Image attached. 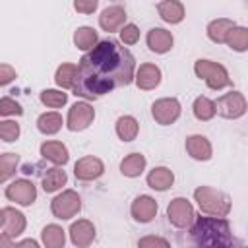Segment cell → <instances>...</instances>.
Here are the masks:
<instances>
[{
    "mask_svg": "<svg viewBox=\"0 0 248 248\" xmlns=\"http://www.w3.org/2000/svg\"><path fill=\"white\" fill-rule=\"evenodd\" d=\"M134 54L118 41L105 39L81 56L74 93L83 99H97L112 89L130 85L134 81Z\"/></svg>",
    "mask_w": 248,
    "mask_h": 248,
    "instance_id": "cell-1",
    "label": "cell"
},
{
    "mask_svg": "<svg viewBox=\"0 0 248 248\" xmlns=\"http://www.w3.org/2000/svg\"><path fill=\"white\" fill-rule=\"evenodd\" d=\"M188 229L190 248H244L223 217H196Z\"/></svg>",
    "mask_w": 248,
    "mask_h": 248,
    "instance_id": "cell-2",
    "label": "cell"
},
{
    "mask_svg": "<svg viewBox=\"0 0 248 248\" xmlns=\"http://www.w3.org/2000/svg\"><path fill=\"white\" fill-rule=\"evenodd\" d=\"M194 200L200 207L202 213L209 215V217H227L232 209L231 198L211 186H198L194 190Z\"/></svg>",
    "mask_w": 248,
    "mask_h": 248,
    "instance_id": "cell-3",
    "label": "cell"
},
{
    "mask_svg": "<svg viewBox=\"0 0 248 248\" xmlns=\"http://www.w3.org/2000/svg\"><path fill=\"white\" fill-rule=\"evenodd\" d=\"M194 74L200 79H203L207 83V87L213 89V91H219V89H225V87L232 85L227 68L219 62L207 60V58H200V60L194 62Z\"/></svg>",
    "mask_w": 248,
    "mask_h": 248,
    "instance_id": "cell-4",
    "label": "cell"
},
{
    "mask_svg": "<svg viewBox=\"0 0 248 248\" xmlns=\"http://www.w3.org/2000/svg\"><path fill=\"white\" fill-rule=\"evenodd\" d=\"M81 209V198L76 190H62L58 196L52 198L50 202V211L56 219L68 221L72 217H76Z\"/></svg>",
    "mask_w": 248,
    "mask_h": 248,
    "instance_id": "cell-5",
    "label": "cell"
},
{
    "mask_svg": "<svg viewBox=\"0 0 248 248\" xmlns=\"http://www.w3.org/2000/svg\"><path fill=\"white\" fill-rule=\"evenodd\" d=\"M244 112H246V99L240 91H229L215 101V114L227 120H236L244 116Z\"/></svg>",
    "mask_w": 248,
    "mask_h": 248,
    "instance_id": "cell-6",
    "label": "cell"
},
{
    "mask_svg": "<svg viewBox=\"0 0 248 248\" xmlns=\"http://www.w3.org/2000/svg\"><path fill=\"white\" fill-rule=\"evenodd\" d=\"M167 217L170 221L172 227L176 229H188L194 219H196V213H194V205L186 200V198H174L170 200V203L167 205Z\"/></svg>",
    "mask_w": 248,
    "mask_h": 248,
    "instance_id": "cell-7",
    "label": "cell"
},
{
    "mask_svg": "<svg viewBox=\"0 0 248 248\" xmlns=\"http://www.w3.org/2000/svg\"><path fill=\"white\" fill-rule=\"evenodd\" d=\"M180 112H182V107H180V101L176 97H163L151 105V116L161 126L174 124L178 120Z\"/></svg>",
    "mask_w": 248,
    "mask_h": 248,
    "instance_id": "cell-8",
    "label": "cell"
},
{
    "mask_svg": "<svg viewBox=\"0 0 248 248\" xmlns=\"http://www.w3.org/2000/svg\"><path fill=\"white\" fill-rule=\"evenodd\" d=\"M93 120H95V108L85 101H78L68 110L66 128L70 132H81V130L89 128L93 124Z\"/></svg>",
    "mask_w": 248,
    "mask_h": 248,
    "instance_id": "cell-9",
    "label": "cell"
},
{
    "mask_svg": "<svg viewBox=\"0 0 248 248\" xmlns=\"http://www.w3.org/2000/svg\"><path fill=\"white\" fill-rule=\"evenodd\" d=\"M6 198L17 205H31L37 200V186L27 178H17L6 188Z\"/></svg>",
    "mask_w": 248,
    "mask_h": 248,
    "instance_id": "cell-10",
    "label": "cell"
},
{
    "mask_svg": "<svg viewBox=\"0 0 248 248\" xmlns=\"http://www.w3.org/2000/svg\"><path fill=\"white\" fill-rule=\"evenodd\" d=\"M103 172H105V163L95 155H85V157L78 159L74 165V176L79 182L97 180L99 176H103Z\"/></svg>",
    "mask_w": 248,
    "mask_h": 248,
    "instance_id": "cell-11",
    "label": "cell"
},
{
    "mask_svg": "<svg viewBox=\"0 0 248 248\" xmlns=\"http://www.w3.org/2000/svg\"><path fill=\"white\" fill-rule=\"evenodd\" d=\"M68 234L76 248H87L95 240V225L89 219H78L70 225Z\"/></svg>",
    "mask_w": 248,
    "mask_h": 248,
    "instance_id": "cell-12",
    "label": "cell"
},
{
    "mask_svg": "<svg viewBox=\"0 0 248 248\" xmlns=\"http://www.w3.org/2000/svg\"><path fill=\"white\" fill-rule=\"evenodd\" d=\"M157 211H159V205H157L155 198H151L147 194L138 196L132 202V205H130V213H132L134 221H138V223H149V221H153L155 215H157Z\"/></svg>",
    "mask_w": 248,
    "mask_h": 248,
    "instance_id": "cell-13",
    "label": "cell"
},
{
    "mask_svg": "<svg viewBox=\"0 0 248 248\" xmlns=\"http://www.w3.org/2000/svg\"><path fill=\"white\" fill-rule=\"evenodd\" d=\"M99 25L103 31L107 33H114V31H120L124 25H126V10L120 6V4H112V6H107L101 16H99Z\"/></svg>",
    "mask_w": 248,
    "mask_h": 248,
    "instance_id": "cell-14",
    "label": "cell"
},
{
    "mask_svg": "<svg viewBox=\"0 0 248 248\" xmlns=\"http://www.w3.org/2000/svg\"><path fill=\"white\" fill-rule=\"evenodd\" d=\"M161 78H163L161 68L155 66V64H151V62L141 64V66L136 70V74H134V81H136L138 89H143V91L155 89V87L161 83Z\"/></svg>",
    "mask_w": 248,
    "mask_h": 248,
    "instance_id": "cell-15",
    "label": "cell"
},
{
    "mask_svg": "<svg viewBox=\"0 0 248 248\" xmlns=\"http://www.w3.org/2000/svg\"><path fill=\"white\" fill-rule=\"evenodd\" d=\"M145 43H147V46H149L151 52H155V54H165V52H169V50L172 48L174 37H172L170 31H167V29H163V27H151V29L147 31Z\"/></svg>",
    "mask_w": 248,
    "mask_h": 248,
    "instance_id": "cell-16",
    "label": "cell"
},
{
    "mask_svg": "<svg viewBox=\"0 0 248 248\" xmlns=\"http://www.w3.org/2000/svg\"><path fill=\"white\" fill-rule=\"evenodd\" d=\"M184 147H186V153L196 159V161H209L211 155H213V147H211V141L202 136V134H192L186 138L184 141Z\"/></svg>",
    "mask_w": 248,
    "mask_h": 248,
    "instance_id": "cell-17",
    "label": "cell"
},
{
    "mask_svg": "<svg viewBox=\"0 0 248 248\" xmlns=\"http://www.w3.org/2000/svg\"><path fill=\"white\" fill-rule=\"evenodd\" d=\"M41 157L45 161H50L56 167H64L70 161V151L62 141L56 140H48L41 143Z\"/></svg>",
    "mask_w": 248,
    "mask_h": 248,
    "instance_id": "cell-18",
    "label": "cell"
},
{
    "mask_svg": "<svg viewBox=\"0 0 248 248\" xmlns=\"http://www.w3.org/2000/svg\"><path fill=\"white\" fill-rule=\"evenodd\" d=\"M145 182H147V186L151 190L165 192V190H169L174 184V172L169 167H155V169H151L147 172Z\"/></svg>",
    "mask_w": 248,
    "mask_h": 248,
    "instance_id": "cell-19",
    "label": "cell"
},
{
    "mask_svg": "<svg viewBox=\"0 0 248 248\" xmlns=\"http://www.w3.org/2000/svg\"><path fill=\"white\" fill-rule=\"evenodd\" d=\"M25 227H27V219L19 209H16L12 205L4 207V231L8 236L14 238V236L23 234Z\"/></svg>",
    "mask_w": 248,
    "mask_h": 248,
    "instance_id": "cell-20",
    "label": "cell"
},
{
    "mask_svg": "<svg viewBox=\"0 0 248 248\" xmlns=\"http://www.w3.org/2000/svg\"><path fill=\"white\" fill-rule=\"evenodd\" d=\"M157 12L161 16V19L165 23H170V25H176L184 19V4L178 2V0H163L157 4Z\"/></svg>",
    "mask_w": 248,
    "mask_h": 248,
    "instance_id": "cell-21",
    "label": "cell"
},
{
    "mask_svg": "<svg viewBox=\"0 0 248 248\" xmlns=\"http://www.w3.org/2000/svg\"><path fill=\"white\" fill-rule=\"evenodd\" d=\"M145 167H147V159L141 153H130L120 161V172L128 178L140 176L145 170Z\"/></svg>",
    "mask_w": 248,
    "mask_h": 248,
    "instance_id": "cell-22",
    "label": "cell"
},
{
    "mask_svg": "<svg viewBox=\"0 0 248 248\" xmlns=\"http://www.w3.org/2000/svg\"><path fill=\"white\" fill-rule=\"evenodd\" d=\"M41 240H43L45 248H64V244H66V231L60 225L50 223V225L43 227Z\"/></svg>",
    "mask_w": 248,
    "mask_h": 248,
    "instance_id": "cell-23",
    "label": "cell"
},
{
    "mask_svg": "<svg viewBox=\"0 0 248 248\" xmlns=\"http://www.w3.org/2000/svg\"><path fill=\"white\" fill-rule=\"evenodd\" d=\"M62 124H64V120H62V116H60V112H56V110L43 112V114L37 118V128H39V132L45 134V136H54V134H58V132L62 130Z\"/></svg>",
    "mask_w": 248,
    "mask_h": 248,
    "instance_id": "cell-24",
    "label": "cell"
},
{
    "mask_svg": "<svg viewBox=\"0 0 248 248\" xmlns=\"http://www.w3.org/2000/svg\"><path fill=\"white\" fill-rule=\"evenodd\" d=\"M114 130L122 141H132V140H136V136L140 132V122L132 114H124V116H118Z\"/></svg>",
    "mask_w": 248,
    "mask_h": 248,
    "instance_id": "cell-25",
    "label": "cell"
},
{
    "mask_svg": "<svg viewBox=\"0 0 248 248\" xmlns=\"http://www.w3.org/2000/svg\"><path fill=\"white\" fill-rule=\"evenodd\" d=\"M234 25H236V23H234L232 19H229V17H217V19L209 21V23H207V37H209V41H213V43H217V45L225 43L227 33H229Z\"/></svg>",
    "mask_w": 248,
    "mask_h": 248,
    "instance_id": "cell-26",
    "label": "cell"
},
{
    "mask_svg": "<svg viewBox=\"0 0 248 248\" xmlns=\"http://www.w3.org/2000/svg\"><path fill=\"white\" fill-rule=\"evenodd\" d=\"M66 182H68L66 170H62L60 167H52V169H48V170L45 172L41 184H43V190H45L46 194H52V192L62 190V186H66Z\"/></svg>",
    "mask_w": 248,
    "mask_h": 248,
    "instance_id": "cell-27",
    "label": "cell"
},
{
    "mask_svg": "<svg viewBox=\"0 0 248 248\" xmlns=\"http://www.w3.org/2000/svg\"><path fill=\"white\" fill-rule=\"evenodd\" d=\"M97 43H99V35H97V31L93 27L81 25V27L76 29V33H74V45H76V48L89 52L93 46H97Z\"/></svg>",
    "mask_w": 248,
    "mask_h": 248,
    "instance_id": "cell-28",
    "label": "cell"
},
{
    "mask_svg": "<svg viewBox=\"0 0 248 248\" xmlns=\"http://www.w3.org/2000/svg\"><path fill=\"white\" fill-rule=\"evenodd\" d=\"M76 76H78V66L76 64H70V62H64L56 68V74H54V83L62 89H74V83H76Z\"/></svg>",
    "mask_w": 248,
    "mask_h": 248,
    "instance_id": "cell-29",
    "label": "cell"
},
{
    "mask_svg": "<svg viewBox=\"0 0 248 248\" xmlns=\"http://www.w3.org/2000/svg\"><path fill=\"white\" fill-rule=\"evenodd\" d=\"M225 45L236 52H244L248 48V29L242 25H234L227 37H225Z\"/></svg>",
    "mask_w": 248,
    "mask_h": 248,
    "instance_id": "cell-30",
    "label": "cell"
},
{
    "mask_svg": "<svg viewBox=\"0 0 248 248\" xmlns=\"http://www.w3.org/2000/svg\"><path fill=\"white\" fill-rule=\"evenodd\" d=\"M192 112H194V116L198 120L207 122V120H211L215 116V101L205 97V95H200V97H196V101L192 105Z\"/></svg>",
    "mask_w": 248,
    "mask_h": 248,
    "instance_id": "cell-31",
    "label": "cell"
},
{
    "mask_svg": "<svg viewBox=\"0 0 248 248\" xmlns=\"http://www.w3.org/2000/svg\"><path fill=\"white\" fill-rule=\"evenodd\" d=\"M17 165H19V155L17 153H2L0 155V182H6L10 180L16 170H17Z\"/></svg>",
    "mask_w": 248,
    "mask_h": 248,
    "instance_id": "cell-32",
    "label": "cell"
},
{
    "mask_svg": "<svg viewBox=\"0 0 248 248\" xmlns=\"http://www.w3.org/2000/svg\"><path fill=\"white\" fill-rule=\"evenodd\" d=\"M39 99L48 108H60V107H64L68 103V93H64L60 89H43Z\"/></svg>",
    "mask_w": 248,
    "mask_h": 248,
    "instance_id": "cell-33",
    "label": "cell"
},
{
    "mask_svg": "<svg viewBox=\"0 0 248 248\" xmlns=\"http://www.w3.org/2000/svg\"><path fill=\"white\" fill-rule=\"evenodd\" d=\"M21 134V128L16 120H0V140L14 143Z\"/></svg>",
    "mask_w": 248,
    "mask_h": 248,
    "instance_id": "cell-34",
    "label": "cell"
},
{
    "mask_svg": "<svg viewBox=\"0 0 248 248\" xmlns=\"http://www.w3.org/2000/svg\"><path fill=\"white\" fill-rule=\"evenodd\" d=\"M21 114H23V108L16 99L12 97L0 99V116H21Z\"/></svg>",
    "mask_w": 248,
    "mask_h": 248,
    "instance_id": "cell-35",
    "label": "cell"
},
{
    "mask_svg": "<svg viewBox=\"0 0 248 248\" xmlns=\"http://www.w3.org/2000/svg\"><path fill=\"white\" fill-rule=\"evenodd\" d=\"M138 248H170V242L157 234H145L138 240Z\"/></svg>",
    "mask_w": 248,
    "mask_h": 248,
    "instance_id": "cell-36",
    "label": "cell"
},
{
    "mask_svg": "<svg viewBox=\"0 0 248 248\" xmlns=\"http://www.w3.org/2000/svg\"><path fill=\"white\" fill-rule=\"evenodd\" d=\"M118 33H120L122 45H136V43L140 41V29H138V25H134V23H126Z\"/></svg>",
    "mask_w": 248,
    "mask_h": 248,
    "instance_id": "cell-37",
    "label": "cell"
},
{
    "mask_svg": "<svg viewBox=\"0 0 248 248\" xmlns=\"http://www.w3.org/2000/svg\"><path fill=\"white\" fill-rule=\"evenodd\" d=\"M16 68L14 66H10V64H0V87H4V85H8V83H12L14 79H16Z\"/></svg>",
    "mask_w": 248,
    "mask_h": 248,
    "instance_id": "cell-38",
    "label": "cell"
},
{
    "mask_svg": "<svg viewBox=\"0 0 248 248\" xmlns=\"http://www.w3.org/2000/svg\"><path fill=\"white\" fill-rule=\"evenodd\" d=\"M99 2L97 0H76L74 2V10L79 14H93L97 10Z\"/></svg>",
    "mask_w": 248,
    "mask_h": 248,
    "instance_id": "cell-39",
    "label": "cell"
},
{
    "mask_svg": "<svg viewBox=\"0 0 248 248\" xmlns=\"http://www.w3.org/2000/svg\"><path fill=\"white\" fill-rule=\"evenodd\" d=\"M16 248H41V246H39V242L33 240V238H23V240H19V242L16 244Z\"/></svg>",
    "mask_w": 248,
    "mask_h": 248,
    "instance_id": "cell-40",
    "label": "cell"
},
{
    "mask_svg": "<svg viewBox=\"0 0 248 248\" xmlns=\"http://www.w3.org/2000/svg\"><path fill=\"white\" fill-rule=\"evenodd\" d=\"M0 248H16V242L12 240V236H8L4 232V234H0Z\"/></svg>",
    "mask_w": 248,
    "mask_h": 248,
    "instance_id": "cell-41",
    "label": "cell"
},
{
    "mask_svg": "<svg viewBox=\"0 0 248 248\" xmlns=\"http://www.w3.org/2000/svg\"><path fill=\"white\" fill-rule=\"evenodd\" d=\"M4 225V209H0V227Z\"/></svg>",
    "mask_w": 248,
    "mask_h": 248,
    "instance_id": "cell-42",
    "label": "cell"
}]
</instances>
